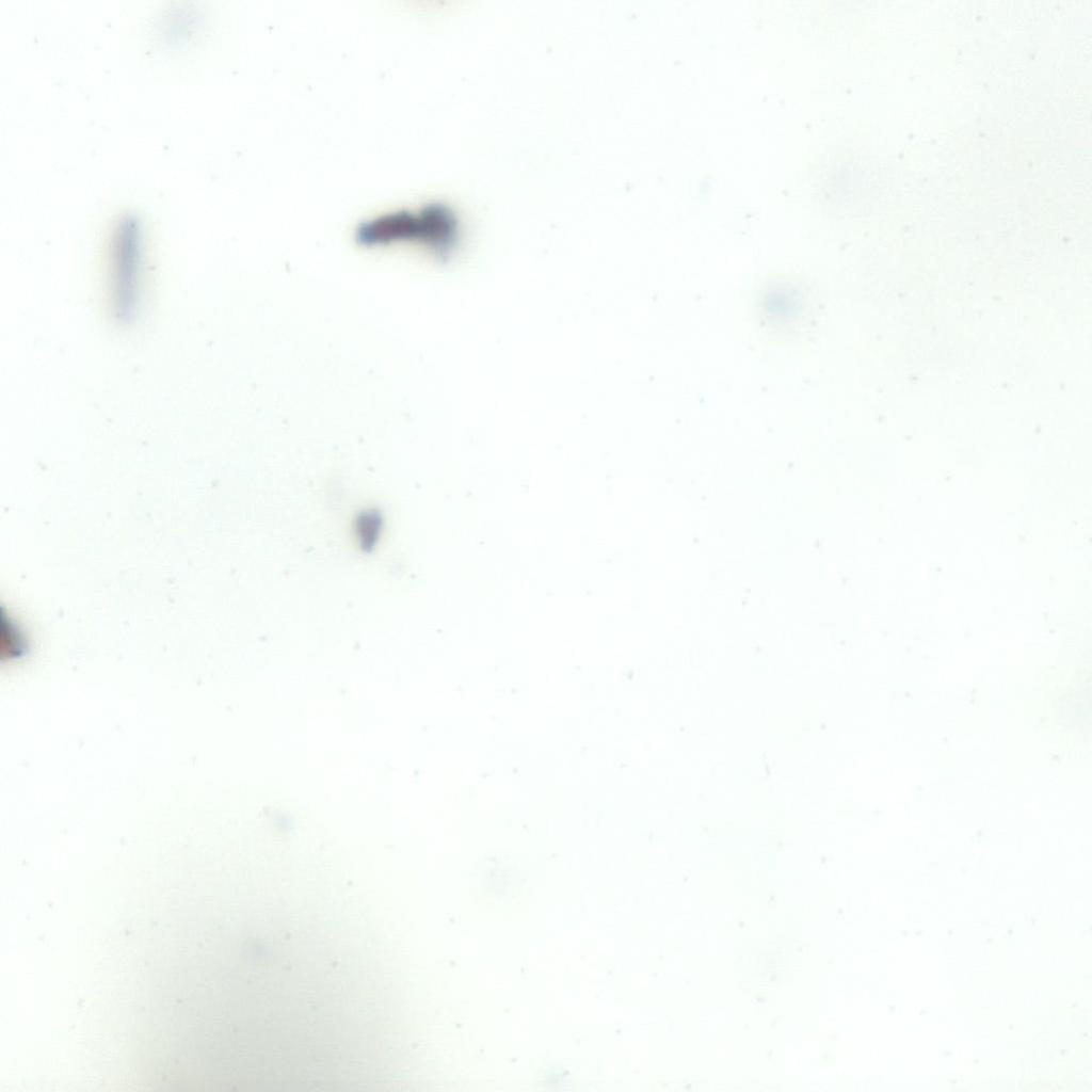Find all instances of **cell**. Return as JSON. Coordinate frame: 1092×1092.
Masks as SVG:
<instances>
[{"instance_id":"6da1fadb","label":"cell","mask_w":1092,"mask_h":1092,"mask_svg":"<svg viewBox=\"0 0 1092 1092\" xmlns=\"http://www.w3.org/2000/svg\"><path fill=\"white\" fill-rule=\"evenodd\" d=\"M356 239L363 245L414 242L447 258L459 241V222L445 204L435 202L417 209H400L380 214L359 224Z\"/></svg>"},{"instance_id":"7a4b0ae2","label":"cell","mask_w":1092,"mask_h":1092,"mask_svg":"<svg viewBox=\"0 0 1092 1092\" xmlns=\"http://www.w3.org/2000/svg\"><path fill=\"white\" fill-rule=\"evenodd\" d=\"M109 264L111 309L119 322H130L141 298L142 251L134 224L125 223L115 234Z\"/></svg>"}]
</instances>
